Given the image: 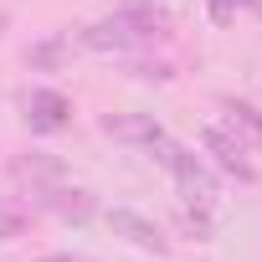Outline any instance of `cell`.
I'll use <instances>...</instances> for the list:
<instances>
[{
    "label": "cell",
    "instance_id": "obj_1",
    "mask_svg": "<svg viewBox=\"0 0 262 262\" xmlns=\"http://www.w3.org/2000/svg\"><path fill=\"white\" fill-rule=\"evenodd\" d=\"M201 144H206V155L226 170V175H236V180H257V165H252V144L236 134L231 123H211V128H201Z\"/></svg>",
    "mask_w": 262,
    "mask_h": 262
},
{
    "label": "cell",
    "instance_id": "obj_2",
    "mask_svg": "<svg viewBox=\"0 0 262 262\" xmlns=\"http://www.w3.org/2000/svg\"><path fill=\"white\" fill-rule=\"evenodd\" d=\"M108 231L123 236L128 247L149 252V257H170V236H165V226H160L155 216L134 211V206H113V211H108Z\"/></svg>",
    "mask_w": 262,
    "mask_h": 262
},
{
    "label": "cell",
    "instance_id": "obj_3",
    "mask_svg": "<svg viewBox=\"0 0 262 262\" xmlns=\"http://www.w3.org/2000/svg\"><path fill=\"white\" fill-rule=\"evenodd\" d=\"M165 170L175 175V185H180V195H185L190 206H211L216 190H221V185H216V170H211L195 149H180V144H175V155H170Z\"/></svg>",
    "mask_w": 262,
    "mask_h": 262
},
{
    "label": "cell",
    "instance_id": "obj_4",
    "mask_svg": "<svg viewBox=\"0 0 262 262\" xmlns=\"http://www.w3.org/2000/svg\"><path fill=\"white\" fill-rule=\"evenodd\" d=\"M21 108H26V128L31 134H62L72 123V98L62 88H31L21 98Z\"/></svg>",
    "mask_w": 262,
    "mask_h": 262
},
{
    "label": "cell",
    "instance_id": "obj_5",
    "mask_svg": "<svg viewBox=\"0 0 262 262\" xmlns=\"http://www.w3.org/2000/svg\"><path fill=\"white\" fill-rule=\"evenodd\" d=\"M98 128H103L108 139L128 144V149H155V144L165 139V128H160L149 113H103V118H98Z\"/></svg>",
    "mask_w": 262,
    "mask_h": 262
},
{
    "label": "cell",
    "instance_id": "obj_6",
    "mask_svg": "<svg viewBox=\"0 0 262 262\" xmlns=\"http://www.w3.org/2000/svg\"><path fill=\"white\" fill-rule=\"evenodd\" d=\"M62 175H67V170H62V160H57V155H21V160H11V180H16L31 201H36L47 185H57Z\"/></svg>",
    "mask_w": 262,
    "mask_h": 262
},
{
    "label": "cell",
    "instance_id": "obj_7",
    "mask_svg": "<svg viewBox=\"0 0 262 262\" xmlns=\"http://www.w3.org/2000/svg\"><path fill=\"white\" fill-rule=\"evenodd\" d=\"M36 206L52 211V216H62V221H88V216H93V190L57 180V185H47V190L36 195Z\"/></svg>",
    "mask_w": 262,
    "mask_h": 262
},
{
    "label": "cell",
    "instance_id": "obj_8",
    "mask_svg": "<svg viewBox=\"0 0 262 262\" xmlns=\"http://www.w3.org/2000/svg\"><path fill=\"white\" fill-rule=\"evenodd\" d=\"M82 47H93V52H134L139 36L128 31L118 16H108V21H93V26L82 31Z\"/></svg>",
    "mask_w": 262,
    "mask_h": 262
},
{
    "label": "cell",
    "instance_id": "obj_9",
    "mask_svg": "<svg viewBox=\"0 0 262 262\" xmlns=\"http://www.w3.org/2000/svg\"><path fill=\"white\" fill-rule=\"evenodd\" d=\"M118 21L134 31L139 41H155V36H170V16L160 11V6H123L118 11Z\"/></svg>",
    "mask_w": 262,
    "mask_h": 262
},
{
    "label": "cell",
    "instance_id": "obj_10",
    "mask_svg": "<svg viewBox=\"0 0 262 262\" xmlns=\"http://www.w3.org/2000/svg\"><path fill=\"white\" fill-rule=\"evenodd\" d=\"M226 113H231V128L247 139V144H262V113L252 108V103H242V98H226Z\"/></svg>",
    "mask_w": 262,
    "mask_h": 262
},
{
    "label": "cell",
    "instance_id": "obj_11",
    "mask_svg": "<svg viewBox=\"0 0 262 262\" xmlns=\"http://www.w3.org/2000/svg\"><path fill=\"white\" fill-rule=\"evenodd\" d=\"M180 231H185L190 242H211V236H216L211 206H190V201H185V211H180Z\"/></svg>",
    "mask_w": 262,
    "mask_h": 262
},
{
    "label": "cell",
    "instance_id": "obj_12",
    "mask_svg": "<svg viewBox=\"0 0 262 262\" xmlns=\"http://www.w3.org/2000/svg\"><path fill=\"white\" fill-rule=\"evenodd\" d=\"M26 62H31V67H47V72L62 67V62H67V36H47V41H36V47L26 52Z\"/></svg>",
    "mask_w": 262,
    "mask_h": 262
},
{
    "label": "cell",
    "instance_id": "obj_13",
    "mask_svg": "<svg viewBox=\"0 0 262 262\" xmlns=\"http://www.w3.org/2000/svg\"><path fill=\"white\" fill-rule=\"evenodd\" d=\"M26 231V211L21 206H0V242H11Z\"/></svg>",
    "mask_w": 262,
    "mask_h": 262
},
{
    "label": "cell",
    "instance_id": "obj_14",
    "mask_svg": "<svg viewBox=\"0 0 262 262\" xmlns=\"http://www.w3.org/2000/svg\"><path fill=\"white\" fill-rule=\"evenodd\" d=\"M206 6H211V16H216L221 26H231V21H236V0H206Z\"/></svg>",
    "mask_w": 262,
    "mask_h": 262
},
{
    "label": "cell",
    "instance_id": "obj_15",
    "mask_svg": "<svg viewBox=\"0 0 262 262\" xmlns=\"http://www.w3.org/2000/svg\"><path fill=\"white\" fill-rule=\"evenodd\" d=\"M36 262H93V257H82V252H47V257H36Z\"/></svg>",
    "mask_w": 262,
    "mask_h": 262
},
{
    "label": "cell",
    "instance_id": "obj_16",
    "mask_svg": "<svg viewBox=\"0 0 262 262\" xmlns=\"http://www.w3.org/2000/svg\"><path fill=\"white\" fill-rule=\"evenodd\" d=\"M236 6H247V11H257V16H262V0H236Z\"/></svg>",
    "mask_w": 262,
    "mask_h": 262
},
{
    "label": "cell",
    "instance_id": "obj_17",
    "mask_svg": "<svg viewBox=\"0 0 262 262\" xmlns=\"http://www.w3.org/2000/svg\"><path fill=\"white\" fill-rule=\"evenodd\" d=\"M6 26H11V11H0V36H6Z\"/></svg>",
    "mask_w": 262,
    "mask_h": 262
}]
</instances>
